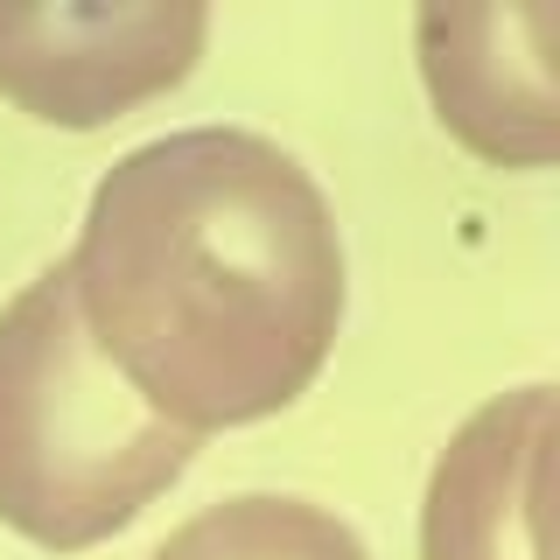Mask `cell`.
<instances>
[{
  "instance_id": "6da1fadb",
  "label": "cell",
  "mask_w": 560,
  "mask_h": 560,
  "mask_svg": "<svg viewBox=\"0 0 560 560\" xmlns=\"http://www.w3.org/2000/svg\"><path fill=\"white\" fill-rule=\"evenodd\" d=\"M63 273L98 358L197 442L294 407L343 329L329 197L245 127H183L119 154Z\"/></svg>"
},
{
  "instance_id": "7a4b0ae2",
  "label": "cell",
  "mask_w": 560,
  "mask_h": 560,
  "mask_svg": "<svg viewBox=\"0 0 560 560\" xmlns=\"http://www.w3.org/2000/svg\"><path fill=\"white\" fill-rule=\"evenodd\" d=\"M197 448L98 358L63 267L0 308V525L84 553L183 483Z\"/></svg>"
},
{
  "instance_id": "3957f363",
  "label": "cell",
  "mask_w": 560,
  "mask_h": 560,
  "mask_svg": "<svg viewBox=\"0 0 560 560\" xmlns=\"http://www.w3.org/2000/svg\"><path fill=\"white\" fill-rule=\"evenodd\" d=\"M210 14L197 0L140 8H0V98L43 127L92 133L175 92L203 57Z\"/></svg>"
},
{
  "instance_id": "277c9868",
  "label": "cell",
  "mask_w": 560,
  "mask_h": 560,
  "mask_svg": "<svg viewBox=\"0 0 560 560\" xmlns=\"http://www.w3.org/2000/svg\"><path fill=\"white\" fill-rule=\"evenodd\" d=\"M560 8H420L413 49L434 119L490 168H547L560 154V84H553Z\"/></svg>"
},
{
  "instance_id": "5b68a950",
  "label": "cell",
  "mask_w": 560,
  "mask_h": 560,
  "mask_svg": "<svg viewBox=\"0 0 560 560\" xmlns=\"http://www.w3.org/2000/svg\"><path fill=\"white\" fill-rule=\"evenodd\" d=\"M553 385L490 399L434 455L420 504V560H547Z\"/></svg>"
},
{
  "instance_id": "8992f818",
  "label": "cell",
  "mask_w": 560,
  "mask_h": 560,
  "mask_svg": "<svg viewBox=\"0 0 560 560\" xmlns=\"http://www.w3.org/2000/svg\"><path fill=\"white\" fill-rule=\"evenodd\" d=\"M148 560H372V553L323 504L245 490V498L203 504L197 518H183Z\"/></svg>"
}]
</instances>
